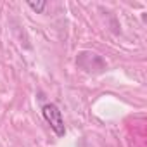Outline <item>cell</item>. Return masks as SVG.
<instances>
[{
	"instance_id": "6da1fadb",
	"label": "cell",
	"mask_w": 147,
	"mask_h": 147,
	"mask_svg": "<svg viewBox=\"0 0 147 147\" xmlns=\"http://www.w3.org/2000/svg\"><path fill=\"white\" fill-rule=\"evenodd\" d=\"M42 114L45 118V121L49 123V126L52 128V131L57 135V137H64L66 135V126H64V119H62V113L61 109L54 104V102H49L42 107Z\"/></svg>"
},
{
	"instance_id": "7a4b0ae2",
	"label": "cell",
	"mask_w": 147,
	"mask_h": 147,
	"mask_svg": "<svg viewBox=\"0 0 147 147\" xmlns=\"http://www.w3.org/2000/svg\"><path fill=\"white\" fill-rule=\"evenodd\" d=\"M28 7L31 11H35L36 14H42L45 11V7H47V2L45 0H42V2H28Z\"/></svg>"
}]
</instances>
